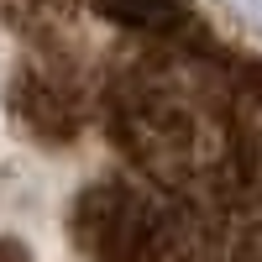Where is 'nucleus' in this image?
Masks as SVG:
<instances>
[{
  "mask_svg": "<svg viewBox=\"0 0 262 262\" xmlns=\"http://www.w3.org/2000/svg\"><path fill=\"white\" fill-rule=\"evenodd\" d=\"M0 262H6V252H0Z\"/></svg>",
  "mask_w": 262,
  "mask_h": 262,
  "instance_id": "1",
  "label": "nucleus"
}]
</instances>
